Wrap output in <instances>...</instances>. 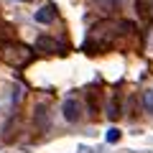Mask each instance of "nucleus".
<instances>
[{
	"mask_svg": "<svg viewBox=\"0 0 153 153\" xmlns=\"http://www.w3.org/2000/svg\"><path fill=\"white\" fill-rule=\"evenodd\" d=\"M21 100H23V87H21V84H16V87H13V102H21Z\"/></svg>",
	"mask_w": 153,
	"mask_h": 153,
	"instance_id": "nucleus-12",
	"label": "nucleus"
},
{
	"mask_svg": "<svg viewBox=\"0 0 153 153\" xmlns=\"http://www.w3.org/2000/svg\"><path fill=\"white\" fill-rule=\"evenodd\" d=\"M120 36H135V26L130 21H100L92 26L84 49L87 51H107L120 44Z\"/></svg>",
	"mask_w": 153,
	"mask_h": 153,
	"instance_id": "nucleus-1",
	"label": "nucleus"
},
{
	"mask_svg": "<svg viewBox=\"0 0 153 153\" xmlns=\"http://www.w3.org/2000/svg\"><path fill=\"white\" fill-rule=\"evenodd\" d=\"M94 3H97L105 13H112V10H117V8L123 5V0H94Z\"/></svg>",
	"mask_w": 153,
	"mask_h": 153,
	"instance_id": "nucleus-7",
	"label": "nucleus"
},
{
	"mask_svg": "<svg viewBox=\"0 0 153 153\" xmlns=\"http://www.w3.org/2000/svg\"><path fill=\"white\" fill-rule=\"evenodd\" d=\"M36 117H38V123H41V128L46 130V128H49V117H46V107H44V105H38V107H36Z\"/></svg>",
	"mask_w": 153,
	"mask_h": 153,
	"instance_id": "nucleus-9",
	"label": "nucleus"
},
{
	"mask_svg": "<svg viewBox=\"0 0 153 153\" xmlns=\"http://www.w3.org/2000/svg\"><path fill=\"white\" fill-rule=\"evenodd\" d=\"M135 10L143 21H153V0H135Z\"/></svg>",
	"mask_w": 153,
	"mask_h": 153,
	"instance_id": "nucleus-6",
	"label": "nucleus"
},
{
	"mask_svg": "<svg viewBox=\"0 0 153 153\" xmlns=\"http://www.w3.org/2000/svg\"><path fill=\"white\" fill-rule=\"evenodd\" d=\"M33 18H36V23H44V26H46V23H54L56 21V5H54V3H46L41 10H36Z\"/></svg>",
	"mask_w": 153,
	"mask_h": 153,
	"instance_id": "nucleus-5",
	"label": "nucleus"
},
{
	"mask_svg": "<svg viewBox=\"0 0 153 153\" xmlns=\"http://www.w3.org/2000/svg\"><path fill=\"white\" fill-rule=\"evenodd\" d=\"M0 59L13 69H23L33 61V51L28 46L18 44V41H3L0 44Z\"/></svg>",
	"mask_w": 153,
	"mask_h": 153,
	"instance_id": "nucleus-2",
	"label": "nucleus"
},
{
	"mask_svg": "<svg viewBox=\"0 0 153 153\" xmlns=\"http://www.w3.org/2000/svg\"><path fill=\"white\" fill-rule=\"evenodd\" d=\"M61 112H64L66 123H79L82 120V105L76 102V100H66L64 107H61Z\"/></svg>",
	"mask_w": 153,
	"mask_h": 153,
	"instance_id": "nucleus-4",
	"label": "nucleus"
},
{
	"mask_svg": "<svg viewBox=\"0 0 153 153\" xmlns=\"http://www.w3.org/2000/svg\"><path fill=\"white\" fill-rule=\"evenodd\" d=\"M105 140H107V143H117V140H120V130H117V128H110L107 135H105Z\"/></svg>",
	"mask_w": 153,
	"mask_h": 153,
	"instance_id": "nucleus-10",
	"label": "nucleus"
},
{
	"mask_svg": "<svg viewBox=\"0 0 153 153\" xmlns=\"http://www.w3.org/2000/svg\"><path fill=\"white\" fill-rule=\"evenodd\" d=\"M21 3H28V0H21Z\"/></svg>",
	"mask_w": 153,
	"mask_h": 153,
	"instance_id": "nucleus-13",
	"label": "nucleus"
},
{
	"mask_svg": "<svg viewBox=\"0 0 153 153\" xmlns=\"http://www.w3.org/2000/svg\"><path fill=\"white\" fill-rule=\"evenodd\" d=\"M117 115H120V112H117V105H115V97H112V100H110V105H107V117H112V120H115Z\"/></svg>",
	"mask_w": 153,
	"mask_h": 153,
	"instance_id": "nucleus-11",
	"label": "nucleus"
},
{
	"mask_svg": "<svg viewBox=\"0 0 153 153\" xmlns=\"http://www.w3.org/2000/svg\"><path fill=\"white\" fill-rule=\"evenodd\" d=\"M36 51H41V54H61V51H64V46H61L56 38L38 36V38H36Z\"/></svg>",
	"mask_w": 153,
	"mask_h": 153,
	"instance_id": "nucleus-3",
	"label": "nucleus"
},
{
	"mask_svg": "<svg viewBox=\"0 0 153 153\" xmlns=\"http://www.w3.org/2000/svg\"><path fill=\"white\" fill-rule=\"evenodd\" d=\"M143 107H146V112L153 115V89H146L143 92Z\"/></svg>",
	"mask_w": 153,
	"mask_h": 153,
	"instance_id": "nucleus-8",
	"label": "nucleus"
}]
</instances>
